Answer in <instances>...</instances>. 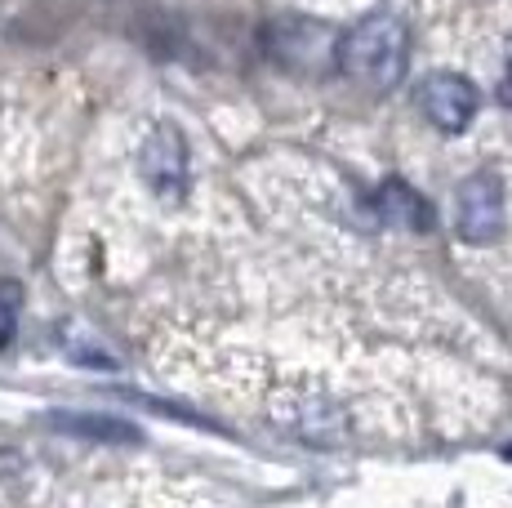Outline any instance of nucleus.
Here are the masks:
<instances>
[{"mask_svg":"<svg viewBox=\"0 0 512 508\" xmlns=\"http://www.w3.org/2000/svg\"><path fill=\"white\" fill-rule=\"evenodd\" d=\"M339 72L352 76L366 90H397L406 81L410 67V27L401 14H388V9H374L361 23H352L348 32L339 36Z\"/></svg>","mask_w":512,"mask_h":508,"instance_id":"1","label":"nucleus"},{"mask_svg":"<svg viewBox=\"0 0 512 508\" xmlns=\"http://www.w3.org/2000/svg\"><path fill=\"white\" fill-rule=\"evenodd\" d=\"M455 201H459L455 223H459V237H464V241H472V246H486V241L504 237L508 197H504V183H499L495 170L468 174V179L459 183Z\"/></svg>","mask_w":512,"mask_h":508,"instance_id":"2","label":"nucleus"},{"mask_svg":"<svg viewBox=\"0 0 512 508\" xmlns=\"http://www.w3.org/2000/svg\"><path fill=\"white\" fill-rule=\"evenodd\" d=\"M139 174L161 201L187 197L192 170H187V143H183L179 125H156V130L139 143Z\"/></svg>","mask_w":512,"mask_h":508,"instance_id":"3","label":"nucleus"},{"mask_svg":"<svg viewBox=\"0 0 512 508\" xmlns=\"http://www.w3.org/2000/svg\"><path fill=\"white\" fill-rule=\"evenodd\" d=\"M419 107L432 130L464 134L468 125L477 121L481 94L464 72H432V76H423V85H419Z\"/></svg>","mask_w":512,"mask_h":508,"instance_id":"4","label":"nucleus"},{"mask_svg":"<svg viewBox=\"0 0 512 508\" xmlns=\"http://www.w3.org/2000/svg\"><path fill=\"white\" fill-rule=\"evenodd\" d=\"M379 214L388 223H397V228H406V232H428L432 223H437L432 205L423 201L410 183H401V179H388L379 188Z\"/></svg>","mask_w":512,"mask_h":508,"instance_id":"5","label":"nucleus"},{"mask_svg":"<svg viewBox=\"0 0 512 508\" xmlns=\"http://www.w3.org/2000/svg\"><path fill=\"white\" fill-rule=\"evenodd\" d=\"M54 428H63V433H72V437H85V442H98V446L139 442V433H134L125 419H116V415H72V410H58Z\"/></svg>","mask_w":512,"mask_h":508,"instance_id":"6","label":"nucleus"},{"mask_svg":"<svg viewBox=\"0 0 512 508\" xmlns=\"http://www.w3.org/2000/svg\"><path fill=\"white\" fill-rule=\"evenodd\" d=\"M14 335V308H9V295H0V344H9Z\"/></svg>","mask_w":512,"mask_h":508,"instance_id":"7","label":"nucleus"}]
</instances>
